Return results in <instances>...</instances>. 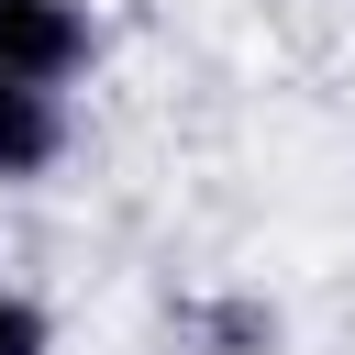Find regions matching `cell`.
Listing matches in <instances>:
<instances>
[{"label":"cell","mask_w":355,"mask_h":355,"mask_svg":"<svg viewBox=\"0 0 355 355\" xmlns=\"http://www.w3.org/2000/svg\"><path fill=\"white\" fill-rule=\"evenodd\" d=\"M100 55V33H89V0H0V78H22V89H55L67 100V78Z\"/></svg>","instance_id":"cell-1"},{"label":"cell","mask_w":355,"mask_h":355,"mask_svg":"<svg viewBox=\"0 0 355 355\" xmlns=\"http://www.w3.org/2000/svg\"><path fill=\"white\" fill-rule=\"evenodd\" d=\"M55 155H67V100H55V89L0 78V189H33Z\"/></svg>","instance_id":"cell-2"},{"label":"cell","mask_w":355,"mask_h":355,"mask_svg":"<svg viewBox=\"0 0 355 355\" xmlns=\"http://www.w3.org/2000/svg\"><path fill=\"white\" fill-rule=\"evenodd\" d=\"M0 355H55V322L33 288H0Z\"/></svg>","instance_id":"cell-3"}]
</instances>
